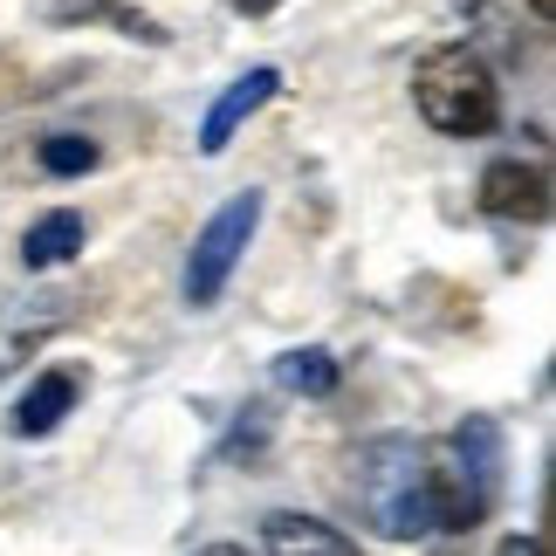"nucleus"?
Returning a JSON list of instances; mask_svg holds the SVG:
<instances>
[{"label":"nucleus","instance_id":"obj_10","mask_svg":"<svg viewBox=\"0 0 556 556\" xmlns=\"http://www.w3.org/2000/svg\"><path fill=\"white\" fill-rule=\"evenodd\" d=\"M83 241H90V220L83 213H41V220L21 233V262H28L35 275H49V268H62V262H76L83 254Z\"/></svg>","mask_w":556,"mask_h":556},{"label":"nucleus","instance_id":"obj_15","mask_svg":"<svg viewBox=\"0 0 556 556\" xmlns=\"http://www.w3.org/2000/svg\"><path fill=\"white\" fill-rule=\"evenodd\" d=\"M233 8H241V14H268L275 0H233Z\"/></svg>","mask_w":556,"mask_h":556},{"label":"nucleus","instance_id":"obj_3","mask_svg":"<svg viewBox=\"0 0 556 556\" xmlns=\"http://www.w3.org/2000/svg\"><path fill=\"white\" fill-rule=\"evenodd\" d=\"M495 488H502V440L488 419H467L446 446H433V529L467 536L488 516Z\"/></svg>","mask_w":556,"mask_h":556},{"label":"nucleus","instance_id":"obj_17","mask_svg":"<svg viewBox=\"0 0 556 556\" xmlns=\"http://www.w3.org/2000/svg\"><path fill=\"white\" fill-rule=\"evenodd\" d=\"M529 14H543V21H549V14H556V0H529Z\"/></svg>","mask_w":556,"mask_h":556},{"label":"nucleus","instance_id":"obj_5","mask_svg":"<svg viewBox=\"0 0 556 556\" xmlns=\"http://www.w3.org/2000/svg\"><path fill=\"white\" fill-rule=\"evenodd\" d=\"M254 220H262V192H233V200H220V213L192 233V254H186V303L206 309L220 303V289L233 282V268H241V254L254 241Z\"/></svg>","mask_w":556,"mask_h":556},{"label":"nucleus","instance_id":"obj_8","mask_svg":"<svg viewBox=\"0 0 556 556\" xmlns=\"http://www.w3.org/2000/svg\"><path fill=\"white\" fill-rule=\"evenodd\" d=\"M262 549L268 556H365L344 529H330L324 516H295V508L262 522Z\"/></svg>","mask_w":556,"mask_h":556},{"label":"nucleus","instance_id":"obj_16","mask_svg":"<svg viewBox=\"0 0 556 556\" xmlns=\"http://www.w3.org/2000/svg\"><path fill=\"white\" fill-rule=\"evenodd\" d=\"M200 556H248V549H233V543H213V549H200Z\"/></svg>","mask_w":556,"mask_h":556},{"label":"nucleus","instance_id":"obj_11","mask_svg":"<svg viewBox=\"0 0 556 556\" xmlns=\"http://www.w3.org/2000/svg\"><path fill=\"white\" fill-rule=\"evenodd\" d=\"M49 21H55V28H117L131 41H165L159 21H144L138 8H124V0H55Z\"/></svg>","mask_w":556,"mask_h":556},{"label":"nucleus","instance_id":"obj_1","mask_svg":"<svg viewBox=\"0 0 556 556\" xmlns=\"http://www.w3.org/2000/svg\"><path fill=\"white\" fill-rule=\"evenodd\" d=\"M351 488L384 543L433 536V446L426 440H405V433L371 440L351 467Z\"/></svg>","mask_w":556,"mask_h":556},{"label":"nucleus","instance_id":"obj_18","mask_svg":"<svg viewBox=\"0 0 556 556\" xmlns=\"http://www.w3.org/2000/svg\"><path fill=\"white\" fill-rule=\"evenodd\" d=\"M460 8H467V14H475V8H481V0H460Z\"/></svg>","mask_w":556,"mask_h":556},{"label":"nucleus","instance_id":"obj_14","mask_svg":"<svg viewBox=\"0 0 556 556\" xmlns=\"http://www.w3.org/2000/svg\"><path fill=\"white\" fill-rule=\"evenodd\" d=\"M488 556H549V549H543V536H502Z\"/></svg>","mask_w":556,"mask_h":556},{"label":"nucleus","instance_id":"obj_7","mask_svg":"<svg viewBox=\"0 0 556 556\" xmlns=\"http://www.w3.org/2000/svg\"><path fill=\"white\" fill-rule=\"evenodd\" d=\"M275 97V70H248V76H233L220 97H213V111L200 117V152L213 159V152H227V138L241 131V124L262 111V103Z\"/></svg>","mask_w":556,"mask_h":556},{"label":"nucleus","instance_id":"obj_12","mask_svg":"<svg viewBox=\"0 0 556 556\" xmlns=\"http://www.w3.org/2000/svg\"><path fill=\"white\" fill-rule=\"evenodd\" d=\"M268 378L282 384V392H295V399H330L337 384H344V365H337L330 351L309 344V351H282V357L268 365Z\"/></svg>","mask_w":556,"mask_h":556},{"label":"nucleus","instance_id":"obj_13","mask_svg":"<svg viewBox=\"0 0 556 556\" xmlns=\"http://www.w3.org/2000/svg\"><path fill=\"white\" fill-rule=\"evenodd\" d=\"M41 173H55V179H83V173H97V144H90V138H76V131L41 138Z\"/></svg>","mask_w":556,"mask_h":556},{"label":"nucleus","instance_id":"obj_6","mask_svg":"<svg viewBox=\"0 0 556 556\" xmlns=\"http://www.w3.org/2000/svg\"><path fill=\"white\" fill-rule=\"evenodd\" d=\"M475 206L488 220H516V227H536L549 213V173L536 159H495L475 186Z\"/></svg>","mask_w":556,"mask_h":556},{"label":"nucleus","instance_id":"obj_2","mask_svg":"<svg viewBox=\"0 0 556 556\" xmlns=\"http://www.w3.org/2000/svg\"><path fill=\"white\" fill-rule=\"evenodd\" d=\"M413 103L440 138H488L502 124V83L475 49H426L413 62Z\"/></svg>","mask_w":556,"mask_h":556},{"label":"nucleus","instance_id":"obj_9","mask_svg":"<svg viewBox=\"0 0 556 556\" xmlns=\"http://www.w3.org/2000/svg\"><path fill=\"white\" fill-rule=\"evenodd\" d=\"M76 392H83V371H41L35 384H28V399L14 405V433L21 440H41V433H55L62 419H70V405H76Z\"/></svg>","mask_w":556,"mask_h":556},{"label":"nucleus","instance_id":"obj_4","mask_svg":"<svg viewBox=\"0 0 556 556\" xmlns=\"http://www.w3.org/2000/svg\"><path fill=\"white\" fill-rule=\"evenodd\" d=\"M76 309H83V289L55 282V275L21 282L14 295H0V384H8L14 371H28V357L41 344H55V337L76 324Z\"/></svg>","mask_w":556,"mask_h":556}]
</instances>
